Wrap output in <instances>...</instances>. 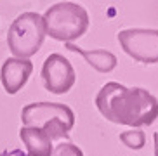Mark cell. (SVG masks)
<instances>
[{
    "instance_id": "obj_1",
    "label": "cell",
    "mask_w": 158,
    "mask_h": 156,
    "mask_svg": "<svg viewBox=\"0 0 158 156\" xmlns=\"http://www.w3.org/2000/svg\"><path fill=\"white\" fill-rule=\"evenodd\" d=\"M96 108L113 123L132 129L148 127L158 118V99L141 87L108 82L96 96Z\"/></svg>"
},
{
    "instance_id": "obj_2",
    "label": "cell",
    "mask_w": 158,
    "mask_h": 156,
    "mask_svg": "<svg viewBox=\"0 0 158 156\" xmlns=\"http://www.w3.org/2000/svg\"><path fill=\"white\" fill-rule=\"evenodd\" d=\"M23 127H31L45 132L51 141L68 142L70 130L75 125V113L70 106L59 102H31L21 109Z\"/></svg>"
},
{
    "instance_id": "obj_3",
    "label": "cell",
    "mask_w": 158,
    "mask_h": 156,
    "mask_svg": "<svg viewBox=\"0 0 158 156\" xmlns=\"http://www.w3.org/2000/svg\"><path fill=\"white\" fill-rule=\"evenodd\" d=\"M45 35L54 40L71 43L80 38L89 28V14L75 2H57L42 16Z\"/></svg>"
},
{
    "instance_id": "obj_4",
    "label": "cell",
    "mask_w": 158,
    "mask_h": 156,
    "mask_svg": "<svg viewBox=\"0 0 158 156\" xmlns=\"http://www.w3.org/2000/svg\"><path fill=\"white\" fill-rule=\"evenodd\" d=\"M45 28L42 16L37 12H23L10 23L7 31V45L18 59L35 55L44 43Z\"/></svg>"
},
{
    "instance_id": "obj_5",
    "label": "cell",
    "mask_w": 158,
    "mask_h": 156,
    "mask_svg": "<svg viewBox=\"0 0 158 156\" xmlns=\"http://www.w3.org/2000/svg\"><path fill=\"white\" fill-rule=\"evenodd\" d=\"M116 38L123 52L129 54L134 61L143 64L158 63V30L130 28L118 31Z\"/></svg>"
},
{
    "instance_id": "obj_6",
    "label": "cell",
    "mask_w": 158,
    "mask_h": 156,
    "mask_svg": "<svg viewBox=\"0 0 158 156\" xmlns=\"http://www.w3.org/2000/svg\"><path fill=\"white\" fill-rule=\"evenodd\" d=\"M42 82L47 92L51 94H66L73 88L77 82V73L71 63L63 54H49L42 66Z\"/></svg>"
},
{
    "instance_id": "obj_7",
    "label": "cell",
    "mask_w": 158,
    "mask_h": 156,
    "mask_svg": "<svg viewBox=\"0 0 158 156\" xmlns=\"http://www.w3.org/2000/svg\"><path fill=\"white\" fill-rule=\"evenodd\" d=\"M33 73V64L28 59H18L9 57L4 61L0 69V82L4 85V90L10 96L18 94L26 85L30 75Z\"/></svg>"
},
{
    "instance_id": "obj_8",
    "label": "cell",
    "mask_w": 158,
    "mask_h": 156,
    "mask_svg": "<svg viewBox=\"0 0 158 156\" xmlns=\"http://www.w3.org/2000/svg\"><path fill=\"white\" fill-rule=\"evenodd\" d=\"M19 139L23 141L30 156H52V151H54L52 141L42 130L31 129V127H21Z\"/></svg>"
},
{
    "instance_id": "obj_9",
    "label": "cell",
    "mask_w": 158,
    "mask_h": 156,
    "mask_svg": "<svg viewBox=\"0 0 158 156\" xmlns=\"http://www.w3.org/2000/svg\"><path fill=\"white\" fill-rule=\"evenodd\" d=\"M66 49L75 54H80L87 61L89 66H92L96 71L99 73H110L116 68V55L110 51H104V49H94V51H87V49H82V47H77L73 43H66Z\"/></svg>"
},
{
    "instance_id": "obj_10",
    "label": "cell",
    "mask_w": 158,
    "mask_h": 156,
    "mask_svg": "<svg viewBox=\"0 0 158 156\" xmlns=\"http://www.w3.org/2000/svg\"><path fill=\"white\" fill-rule=\"evenodd\" d=\"M120 141L130 149H141L146 144V133L143 130H127L120 133Z\"/></svg>"
},
{
    "instance_id": "obj_11",
    "label": "cell",
    "mask_w": 158,
    "mask_h": 156,
    "mask_svg": "<svg viewBox=\"0 0 158 156\" xmlns=\"http://www.w3.org/2000/svg\"><path fill=\"white\" fill-rule=\"evenodd\" d=\"M52 156H84V153L78 146H75L68 141V142L57 144L54 147V151H52Z\"/></svg>"
},
{
    "instance_id": "obj_12",
    "label": "cell",
    "mask_w": 158,
    "mask_h": 156,
    "mask_svg": "<svg viewBox=\"0 0 158 156\" xmlns=\"http://www.w3.org/2000/svg\"><path fill=\"white\" fill-rule=\"evenodd\" d=\"M155 156H158V132L155 133Z\"/></svg>"
}]
</instances>
